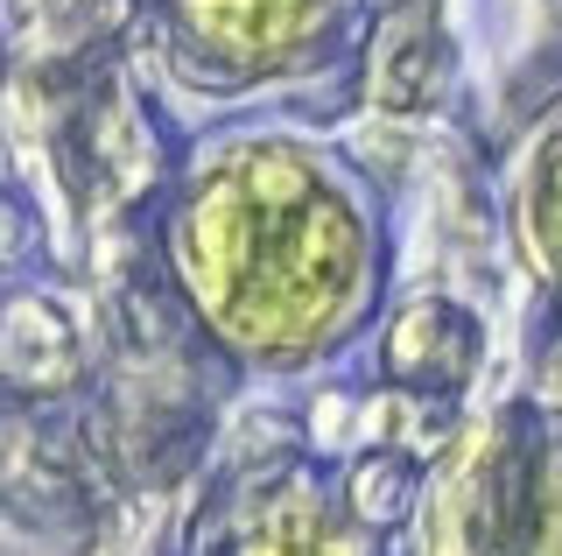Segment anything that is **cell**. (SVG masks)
<instances>
[{
  "instance_id": "1",
  "label": "cell",
  "mask_w": 562,
  "mask_h": 556,
  "mask_svg": "<svg viewBox=\"0 0 562 556\" xmlns=\"http://www.w3.org/2000/svg\"><path fill=\"white\" fill-rule=\"evenodd\" d=\"M535 240L562 268V142L541 155V177H535Z\"/></svg>"
}]
</instances>
